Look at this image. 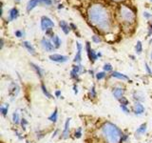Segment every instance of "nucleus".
Listing matches in <instances>:
<instances>
[{"label": "nucleus", "mask_w": 152, "mask_h": 143, "mask_svg": "<svg viewBox=\"0 0 152 143\" xmlns=\"http://www.w3.org/2000/svg\"><path fill=\"white\" fill-rule=\"evenodd\" d=\"M81 70H82V66H81V65H78V64H76V65L72 66V71H74L75 73H77V74H80Z\"/></svg>", "instance_id": "31"}, {"label": "nucleus", "mask_w": 152, "mask_h": 143, "mask_svg": "<svg viewBox=\"0 0 152 143\" xmlns=\"http://www.w3.org/2000/svg\"><path fill=\"white\" fill-rule=\"evenodd\" d=\"M103 68H104V71L106 72V73H107V72H111L112 71V66H111V64H109V63H106L104 65Z\"/></svg>", "instance_id": "32"}, {"label": "nucleus", "mask_w": 152, "mask_h": 143, "mask_svg": "<svg viewBox=\"0 0 152 143\" xmlns=\"http://www.w3.org/2000/svg\"><path fill=\"white\" fill-rule=\"evenodd\" d=\"M124 94H125V89H123L121 87H116L112 90V94L113 97H115L117 100L122 98L124 97Z\"/></svg>", "instance_id": "11"}, {"label": "nucleus", "mask_w": 152, "mask_h": 143, "mask_svg": "<svg viewBox=\"0 0 152 143\" xmlns=\"http://www.w3.org/2000/svg\"><path fill=\"white\" fill-rule=\"evenodd\" d=\"M21 126L23 128V130H26V126L28 125V121H27V119L26 118H21Z\"/></svg>", "instance_id": "34"}, {"label": "nucleus", "mask_w": 152, "mask_h": 143, "mask_svg": "<svg viewBox=\"0 0 152 143\" xmlns=\"http://www.w3.org/2000/svg\"><path fill=\"white\" fill-rule=\"evenodd\" d=\"M41 90H42V92H43V94H44V95H46V97H48V98H53V97H52V94L48 91V89L46 88V86H45V84L44 83H42L41 84Z\"/></svg>", "instance_id": "22"}, {"label": "nucleus", "mask_w": 152, "mask_h": 143, "mask_svg": "<svg viewBox=\"0 0 152 143\" xmlns=\"http://www.w3.org/2000/svg\"><path fill=\"white\" fill-rule=\"evenodd\" d=\"M41 45H42L43 48H44V50H46L47 52H53L54 49H55V47H54V45H53V43L50 42L49 39H47L46 37L42 38V40H41Z\"/></svg>", "instance_id": "7"}, {"label": "nucleus", "mask_w": 152, "mask_h": 143, "mask_svg": "<svg viewBox=\"0 0 152 143\" xmlns=\"http://www.w3.org/2000/svg\"><path fill=\"white\" fill-rule=\"evenodd\" d=\"M59 25H60L62 31L64 32L65 35H69V32H70V26L69 25V24L64 20H61L59 22Z\"/></svg>", "instance_id": "15"}, {"label": "nucleus", "mask_w": 152, "mask_h": 143, "mask_svg": "<svg viewBox=\"0 0 152 143\" xmlns=\"http://www.w3.org/2000/svg\"><path fill=\"white\" fill-rule=\"evenodd\" d=\"M132 111L136 116H141V114L145 113V107L142 104V102H135L134 105H133Z\"/></svg>", "instance_id": "8"}, {"label": "nucleus", "mask_w": 152, "mask_h": 143, "mask_svg": "<svg viewBox=\"0 0 152 143\" xmlns=\"http://www.w3.org/2000/svg\"><path fill=\"white\" fill-rule=\"evenodd\" d=\"M52 43H53V45L55 47V49H59V48L61 47V44H62V41L61 39L59 38L58 35H54V37L52 38Z\"/></svg>", "instance_id": "21"}, {"label": "nucleus", "mask_w": 152, "mask_h": 143, "mask_svg": "<svg viewBox=\"0 0 152 143\" xmlns=\"http://www.w3.org/2000/svg\"><path fill=\"white\" fill-rule=\"evenodd\" d=\"M113 1H116V2H120V1H124V0H113Z\"/></svg>", "instance_id": "42"}, {"label": "nucleus", "mask_w": 152, "mask_h": 143, "mask_svg": "<svg viewBox=\"0 0 152 143\" xmlns=\"http://www.w3.org/2000/svg\"><path fill=\"white\" fill-rule=\"evenodd\" d=\"M70 77L72 78L73 80H75V81H78L79 80V74L75 73L74 71L71 70V72H70Z\"/></svg>", "instance_id": "29"}, {"label": "nucleus", "mask_w": 152, "mask_h": 143, "mask_svg": "<svg viewBox=\"0 0 152 143\" xmlns=\"http://www.w3.org/2000/svg\"><path fill=\"white\" fill-rule=\"evenodd\" d=\"M8 112H9V105L5 104V105H2V106L0 107V113H1V114L4 117L7 116Z\"/></svg>", "instance_id": "23"}, {"label": "nucleus", "mask_w": 152, "mask_h": 143, "mask_svg": "<svg viewBox=\"0 0 152 143\" xmlns=\"http://www.w3.org/2000/svg\"><path fill=\"white\" fill-rule=\"evenodd\" d=\"M18 92H19V87H18L16 84L12 83L11 85V88H10V90H9L10 95H11V97H16V95H17Z\"/></svg>", "instance_id": "16"}, {"label": "nucleus", "mask_w": 152, "mask_h": 143, "mask_svg": "<svg viewBox=\"0 0 152 143\" xmlns=\"http://www.w3.org/2000/svg\"><path fill=\"white\" fill-rule=\"evenodd\" d=\"M111 77L117 78V79H120V80H123V81H128V80H129V78H128V76H127V75H126V74H124L120 73V72H116V71L112 72Z\"/></svg>", "instance_id": "13"}, {"label": "nucleus", "mask_w": 152, "mask_h": 143, "mask_svg": "<svg viewBox=\"0 0 152 143\" xmlns=\"http://www.w3.org/2000/svg\"><path fill=\"white\" fill-rule=\"evenodd\" d=\"M96 97H97V93H96V90H95V86H92L89 90V97L96 98Z\"/></svg>", "instance_id": "26"}, {"label": "nucleus", "mask_w": 152, "mask_h": 143, "mask_svg": "<svg viewBox=\"0 0 152 143\" xmlns=\"http://www.w3.org/2000/svg\"><path fill=\"white\" fill-rule=\"evenodd\" d=\"M15 1H17V2H19V1H20V0H15Z\"/></svg>", "instance_id": "44"}, {"label": "nucleus", "mask_w": 152, "mask_h": 143, "mask_svg": "<svg viewBox=\"0 0 152 143\" xmlns=\"http://www.w3.org/2000/svg\"><path fill=\"white\" fill-rule=\"evenodd\" d=\"M151 26H152V23H151Z\"/></svg>", "instance_id": "46"}, {"label": "nucleus", "mask_w": 152, "mask_h": 143, "mask_svg": "<svg viewBox=\"0 0 152 143\" xmlns=\"http://www.w3.org/2000/svg\"><path fill=\"white\" fill-rule=\"evenodd\" d=\"M135 50H136L137 55H141L142 54V44L141 41L137 42V44L135 46Z\"/></svg>", "instance_id": "25"}, {"label": "nucleus", "mask_w": 152, "mask_h": 143, "mask_svg": "<svg viewBox=\"0 0 152 143\" xmlns=\"http://www.w3.org/2000/svg\"><path fill=\"white\" fill-rule=\"evenodd\" d=\"M70 120L71 118L70 117H68L66 119V122H65V126H64V130H63V133H62V137L66 139V138L69 137V124H70Z\"/></svg>", "instance_id": "10"}, {"label": "nucleus", "mask_w": 152, "mask_h": 143, "mask_svg": "<svg viewBox=\"0 0 152 143\" xmlns=\"http://www.w3.org/2000/svg\"><path fill=\"white\" fill-rule=\"evenodd\" d=\"M31 66L32 67V69L34 70V72L36 73V74H37L38 76H39L40 78H42V77H43V74H44V72H43V70L40 68V67L38 66V65H36V64H34V63H32V62L31 63Z\"/></svg>", "instance_id": "19"}, {"label": "nucleus", "mask_w": 152, "mask_h": 143, "mask_svg": "<svg viewBox=\"0 0 152 143\" xmlns=\"http://www.w3.org/2000/svg\"><path fill=\"white\" fill-rule=\"evenodd\" d=\"M23 46L26 48V49L28 50V52H30V54L31 55H35V49H34V47H33L31 45V42H28V41H24L23 43Z\"/></svg>", "instance_id": "18"}, {"label": "nucleus", "mask_w": 152, "mask_h": 143, "mask_svg": "<svg viewBox=\"0 0 152 143\" xmlns=\"http://www.w3.org/2000/svg\"><path fill=\"white\" fill-rule=\"evenodd\" d=\"M150 58H151V60H152V51H151V55H150Z\"/></svg>", "instance_id": "43"}, {"label": "nucleus", "mask_w": 152, "mask_h": 143, "mask_svg": "<svg viewBox=\"0 0 152 143\" xmlns=\"http://www.w3.org/2000/svg\"><path fill=\"white\" fill-rule=\"evenodd\" d=\"M132 97L133 99L135 100V102H142V101H145V95L142 94V93H140V92H134L132 94Z\"/></svg>", "instance_id": "14"}, {"label": "nucleus", "mask_w": 152, "mask_h": 143, "mask_svg": "<svg viewBox=\"0 0 152 143\" xmlns=\"http://www.w3.org/2000/svg\"><path fill=\"white\" fill-rule=\"evenodd\" d=\"M92 41H93L94 43H100L102 40H101V38H100L98 35H93V36H92Z\"/></svg>", "instance_id": "36"}, {"label": "nucleus", "mask_w": 152, "mask_h": 143, "mask_svg": "<svg viewBox=\"0 0 152 143\" xmlns=\"http://www.w3.org/2000/svg\"><path fill=\"white\" fill-rule=\"evenodd\" d=\"M145 70H146V73L148 74L150 76H152V70L150 69V67L149 65L147 64V63H145Z\"/></svg>", "instance_id": "35"}, {"label": "nucleus", "mask_w": 152, "mask_h": 143, "mask_svg": "<svg viewBox=\"0 0 152 143\" xmlns=\"http://www.w3.org/2000/svg\"><path fill=\"white\" fill-rule=\"evenodd\" d=\"M57 119H58V109L55 108L53 113H52L50 116H49V120L52 123H56Z\"/></svg>", "instance_id": "20"}, {"label": "nucleus", "mask_w": 152, "mask_h": 143, "mask_svg": "<svg viewBox=\"0 0 152 143\" xmlns=\"http://www.w3.org/2000/svg\"><path fill=\"white\" fill-rule=\"evenodd\" d=\"M50 59L53 62H57V63H65L69 60V57L66 55H62L58 54H53L50 55Z\"/></svg>", "instance_id": "6"}, {"label": "nucleus", "mask_w": 152, "mask_h": 143, "mask_svg": "<svg viewBox=\"0 0 152 143\" xmlns=\"http://www.w3.org/2000/svg\"><path fill=\"white\" fill-rule=\"evenodd\" d=\"M58 133H59V130H58V129H57V130H55L54 131V133H52V136H51V138H54L57 135H58Z\"/></svg>", "instance_id": "41"}, {"label": "nucleus", "mask_w": 152, "mask_h": 143, "mask_svg": "<svg viewBox=\"0 0 152 143\" xmlns=\"http://www.w3.org/2000/svg\"><path fill=\"white\" fill-rule=\"evenodd\" d=\"M73 92H74L75 94H78V88H77V85H76V84L73 85Z\"/></svg>", "instance_id": "38"}, {"label": "nucleus", "mask_w": 152, "mask_h": 143, "mask_svg": "<svg viewBox=\"0 0 152 143\" xmlns=\"http://www.w3.org/2000/svg\"><path fill=\"white\" fill-rule=\"evenodd\" d=\"M120 108L126 114H130V110L127 108V106H125V105H120Z\"/></svg>", "instance_id": "33"}, {"label": "nucleus", "mask_w": 152, "mask_h": 143, "mask_svg": "<svg viewBox=\"0 0 152 143\" xmlns=\"http://www.w3.org/2000/svg\"><path fill=\"white\" fill-rule=\"evenodd\" d=\"M151 1H152V0H151Z\"/></svg>", "instance_id": "47"}, {"label": "nucleus", "mask_w": 152, "mask_h": 143, "mask_svg": "<svg viewBox=\"0 0 152 143\" xmlns=\"http://www.w3.org/2000/svg\"><path fill=\"white\" fill-rule=\"evenodd\" d=\"M23 35H24V32H23L22 31L18 30V31H16V32H15V36H16V37L21 38V37H23Z\"/></svg>", "instance_id": "37"}, {"label": "nucleus", "mask_w": 152, "mask_h": 143, "mask_svg": "<svg viewBox=\"0 0 152 143\" xmlns=\"http://www.w3.org/2000/svg\"><path fill=\"white\" fill-rule=\"evenodd\" d=\"M39 4H44L47 5V6H50V5L52 4V1L51 0H30L27 4V11L31 12V10H33Z\"/></svg>", "instance_id": "4"}, {"label": "nucleus", "mask_w": 152, "mask_h": 143, "mask_svg": "<svg viewBox=\"0 0 152 143\" xmlns=\"http://www.w3.org/2000/svg\"><path fill=\"white\" fill-rule=\"evenodd\" d=\"M144 16H145V18H150V17H151V14H150L149 13H147V12H145V13H144Z\"/></svg>", "instance_id": "39"}, {"label": "nucleus", "mask_w": 152, "mask_h": 143, "mask_svg": "<svg viewBox=\"0 0 152 143\" xmlns=\"http://www.w3.org/2000/svg\"><path fill=\"white\" fill-rule=\"evenodd\" d=\"M76 47H77V52H76V55L74 56L73 61L77 64V63H80L81 60H82V49H83V47H82V45H81V43H79V42H76Z\"/></svg>", "instance_id": "9"}, {"label": "nucleus", "mask_w": 152, "mask_h": 143, "mask_svg": "<svg viewBox=\"0 0 152 143\" xmlns=\"http://www.w3.org/2000/svg\"><path fill=\"white\" fill-rule=\"evenodd\" d=\"M118 101L120 102L121 105H125V106H127L128 103H129V101H128V99H127L126 97H123L122 98H120V99L118 100Z\"/></svg>", "instance_id": "30"}, {"label": "nucleus", "mask_w": 152, "mask_h": 143, "mask_svg": "<svg viewBox=\"0 0 152 143\" xmlns=\"http://www.w3.org/2000/svg\"><path fill=\"white\" fill-rule=\"evenodd\" d=\"M54 27V23L50 17L48 16H42L41 17V28L43 31H49L51 28Z\"/></svg>", "instance_id": "5"}, {"label": "nucleus", "mask_w": 152, "mask_h": 143, "mask_svg": "<svg viewBox=\"0 0 152 143\" xmlns=\"http://www.w3.org/2000/svg\"><path fill=\"white\" fill-rule=\"evenodd\" d=\"M12 121H13V123H15V124H19L21 122L20 116H19V114L17 112H14L12 114Z\"/></svg>", "instance_id": "24"}, {"label": "nucleus", "mask_w": 152, "mask_h": 143, "mask_svg": "<svg viewBox=\"0 0 152 143\" xmlns=\"http://www.w3.org/2000/svg\"><path fill=\"white\" fill-rule=\"evenodd\" d=\"M101 133L107 143H119L124 136L121 129L109 121L104 122L101 126Z\"/></svg>", "instance_id": "2"}, {"label": "nucleus", "mask_w": 152, "mask_h": 143, "mask_svg": "<svg viewBox=\"0 0 152 143\" xmlns=\"http://www.w3.org/2000/svg\"><path fill=\"white\" fill-rule=\"evenodd\" d=\"M74 136H75V138H81V136H82V128L79 127L77 130H75Z\"/></svg>", "instance_id": "28"}, {"label": "nucleus", "mask_w": 152, "mask_h": 143, "mask_svg": "<svg viewBox=\"0 0 152 143\" xmlns=\"http://www.w3.org/2000/svg\"><path fill=\"white\" fill-rule=\"evenodd\" d=\"M106 72H99V73L96 74V78L97 80H102L103 78L106 77Z\"/></svg>", "instance_id": "27"}, {"label": "nucleus", "mask_w": 152, "mask_h": 143, "mask_svg": "<svg viewBox=\"0 0 152 143\" xmlns=\"http://www.w3.org/2000/svg\"><path fill=\"white\" fill-rule=\"evenodd\" d=\"M120 15L123 20L126 23H133L135 21V13H133L130 9H128L126 6L121 7Z\"/></svg>", "instance_id": "3"}, {"label": "nucleus", "mask_w": 152, "mask_h": 143, "mask_svg": "<svg viewBox=\"0 0 152 143\" xmlns=\"http://www.w3.org/2000/svg\"><path fill=\"white\" fill-rule=\"evenodd\" d=\"M19 15V12L16 8H12L11 11H10V13H9V20L10 21H12L14 19H16Z\"/></svg>", "instance_id": "17"}, {"label": "nucleus", "mask_w": 152, "mask_h": 143, "mask_svg": "<svg viewBox=\"0 0 152 143\" xmlns=\"http://www.w3.org/2000/svg\"><path fill=\"white\" fill-rule=\"evenodd\" d=\"M26 143H30V142H28V140H27V141H26Z\"/></svg>", "instance_id": "45"}, {"label": "nucleus", "mask_w": 152, "mask_h": 143, "mask_svg": "<svg viewBox=\"0 0 152 143\" xmlns=\"http://www.w3.org/2000/svg\"><path fill=\"white\" fill-rule=\"evenodd\" d=\"M55 97H61V91L60 90H57L55 92Z\"/></svg>", "instance_id": "40"}, {"label": "nucleus", "mask_w": 152, "mask_h": 143, "mask_svg": "<svg viewBox=\"0 0 152 143\" xmlns=\"http://www.w3.org/2000/svg\"><path fill=\"white\" fill-rule=\"evenodd\" d=\"M88 15L89 21L99 30L108 32L110 29V18L107 9L101 4H94L88 8Z\"/></svg>", "instance_id": "1"}, {"label": "nucleus", "mask_w": 152, "mask_h": 143, "mask_svg": "<svg viewBox=\"0 0 152 143\" xmlns=\"http://www.w3.org/2000/svg\"><path fill=\"white\" fill-rule=\"evenodd\" d=\"M147 130V124L146 123H142L140 125V127L137 129L136 132H135V137L136 138H139L141 136L145 135V132Z\"/></svg>", "instance_id": "12"}]
</instances>
